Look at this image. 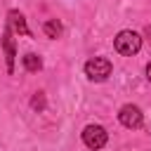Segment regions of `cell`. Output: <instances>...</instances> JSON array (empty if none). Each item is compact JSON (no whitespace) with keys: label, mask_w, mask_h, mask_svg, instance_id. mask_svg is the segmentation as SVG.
Returning a JSON list of instances; mask_svg holds the SVG:
<instances>
[{"label":"cell","mask_w":151,"mask_h":151,"mask_svg":"<svg viewBox=\"0 0 151 151\" xmlns=\"http://www.w3.org/2000/svg\"><path fill=\"white\" fill-rule=\"evenodd\" d=\"M113 45H116V50H118L120 54L132 57V54H137L139 47H142V35L134 33V31H120V33L116 35Z\"/></svg>","instance_id":"1"},{"label":"cell","mask_w":151,"mask_h":151,"mask_svg":"<svg viewBox=\"0 0 151 151\" xmlns=\"http://www.w3.org/2000/svg\"><path fill=\"white\" fill-rule=\"evenodd\" d=\"M111 71H113V66H111V61H109L106 57H92V59L85 64V76H87L90 80H94V83L106 80V78L111 76Z\"/></svg>","instance_id":"2"},{"label":"cell","mask_w":151,"mask_h":151,"mask_svg":"<svg viewBox=\"0 0 151 151\" xmlns=\"http://www.w3.org/2000/svg\"><path fill=\"white\" fill-rule=\"evenodd\" d=\"M106 142H109V132H106L101 125H87V127L83 130V144H85L87 149L99 151V149L106 146Z\"/></svg>","instance_id":"3"},{"label":"cell","mask_w":151,"mask_h":151,"mask_svg":"<svg viewBox=\"0 0 151 151\" xmlns=\"http://www.w3.org/2000/svg\"><path fill=\"white\" fill-rule=\"evenodd\" d=\"M118 120H120L125 127L137 130V127H142V123H144V113H142L139 106H134V104H125V106L120 109V113H118Z\"/></svg>","instance_id":"4"},{"label":"cell","mask_w":151,"mask_h":151,"mask_svg":"<svg viewBox=\"0 0 151 151\" xmlns=\"http://www.w3.org/2000/svg\"><path fill=\"white\" fill-rule=\"evenodd\" d=\"M0 42H2V47H5V57H7V71L12 73V71H14V40H12V26H9V24H7V28H5V33H2Z\"/></svg>","instance_id":"5"},{"label":"cell","mask_w":151,"mask_h":151,"mask_svg":"<svg viewBox=\"0 0 151 151\" xmlns=\"http://www.w3.org/2000/svg\"><path fill=\"white\" fill-rule=\"evenodd\" d=\"M7 17H9V26H12L17 33H21V35H31V31H28V26H26V19H24V14H21V12L12 9Z\"/></svg>","instance_id":"6"},{"label":"cell","mask_w":151,"mask_h":151,"mask_svg":"<svg viewBox=\"0 0 151 151\" xmlns=\"http://www.w3.org/2000/svg\"><path fill=\"white\" fill-rule=\"evenodd\" d=\"M24 68H26V71H31V73H35V71H40V68H42V59H40L38 54L28 52V54H24Z\"/></svg>","instance_id":"7"},{"label":"cell","mask_w":151,"mask_h":151,"mask_svg":"<svg viewBox=\"0 0 151 151\" xmlns=\"http://www.w3.org/2000/svg\"><path fill=\"white\" fill-rule=\"evenodd\" d=\"M42 31H45L47 38H59V35H61V24H59L57 19H50V21H45Z\"/></svg>","instance_id":"8"},{"label":"cell","mask_w":151,"mask_h":151,"mask_svg":"<svg viewBox=\"0 0 151 151\" xmlns=\"http://www.w3.org/2000/svg\"><path fill=\"white\" fill-rule=\"evenodd\" d=\"M33 106H35V109H42V106H45V99H42V92H38V97H33Z\"/></svg>","instance_id":"9"},{"label":"cell","mask_w":151,"mask_h":151,"mask_svg":"<svg viewBox=\"0 0 151 151\" xmlns=\"http://www.w3.org/2000/svg\"><path fill=\"white\" fill-rule=\"evenodd\" d=\"M146 78H149V80H151V61H149V64H146Z\"/></svg>","instance_id":"10"}]
</instances>
